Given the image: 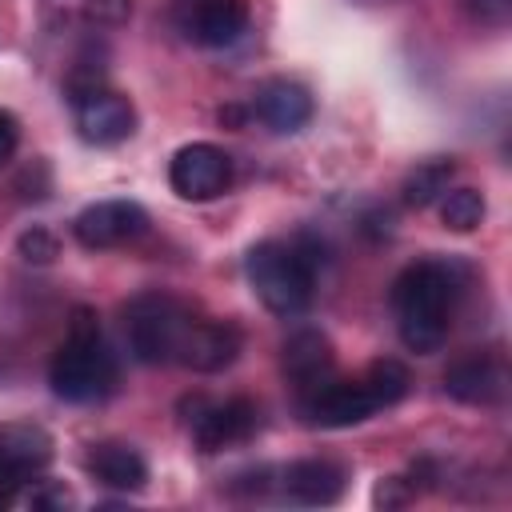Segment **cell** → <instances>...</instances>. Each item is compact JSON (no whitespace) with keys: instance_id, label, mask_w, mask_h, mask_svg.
<instances>
[{"instance_id":"6da1fadb","label":"cell","mask_w":512,"mask_h":512,"mask_svg":"<svg viewBox=\"0 0 512 512\" xmlns=\"http://www.w3.org/2000/svg\"><path fill=\"white\" fill-rule=\"evenodd\" d=\"M460 292H464V268L456 260H416L392 280L396 332L408 352L416 356L440 352Z\"/></svg>"},{"instance_id":"7a4b0ae2","label":"cell","mask_w":512,"mask_h":512,"mask_svg":"<svg viewBox=\"0 0 512 512\" xmlns=\"http://www.w3.org/2000/svg\"><path fill=\"white\" fill-rule=\"evenodd\" d=\"M120 380L116 356L104 344L100 320L92 308H76L64 344L56 348L52 364H48V384L60 400L68 404H92L104 400Z\"/></svg>"},{"instance_id":"3957f363","label":"cell","mask_w":512,"mask_h":512,"mask_svg":"<svg viewBox=\"0 0 512 512\" xmlns=\"http://www.w3.org/2000/svg\"><path fill=\"white\" fill-rule=\"evenodd\" d=\"M244 272L248 284L256 292V300L272 312V316H300L312 304V288H316V256L312 248H304V240H260L248 248L244 256Z\"/></svg>"},{"instance_id":"277c9868","label":"cell","mask_w":512,"mask_h":512,"mask_svg":"<svg viewBox=\"0 0 512 512\" xmlns=\"http://www.w3.org/2000/svg\"><path fill=\"white\" fill-rule=\"evenodd\" d=\"M192 320L196 316L176 296H168V292H140L124 308V332H128L132 356L140 364H180V352H184Z\"/></svg>"},{"instance_id":"5b68a950","label":"cell","mask_w":512,"mask_h":512,"mask_svg":"<svg viewBox=\"0 0 512 512\" xmlns=\"http://www.w3.org/2000/svg\"><path fill=\"white\" fill-rule=\"evenodd\" d=\"M168 184H172V192L180 200H192V204L216 200L232 184V156L220 144L192 140V144H184V148L172 152V160H168Z\"/></svg>"},{"instance_id":"8992f818","label":"cell","mask_w":512,"mask_h":512,"mask_svg":"<svg viewBox=\"0 0 512 512\" xmlns=\"http://www.w3.org/2000/svg\"><path fill=\"white\" fill-rule=\"evenodd\" d=\"M300 412L316 428H352V424H364L372 412H380V404L364 384V376H352V380L328 376L320 388L300 396Z\"/></svg>"},{"instance_id":"52a82bcc","label":"cell","mask_w":512,"mask_h":512,"mask_svg":"<svg viewBox=\"0 0 512 512\" xmlns=\"http://www.w3.org/2000/svg\"><path fill=\"white\" fill-rule=\"evenodd\" d=\"M256 428H260V408L248 396H232L224 404H200L196 416H188V432L200 452L240 448L256 436Z\"/></svg>"},{"instance_id":"ba28073f","label":"cell","mask_w":512,"mask_h":512,"mask_svg":"<svg viewBox=\"0 0 512 512\" xmlns=\"http://www.w3.org/2000/svg\"><path fill=\"white\" fill-rule=\"evenodd\" d=\"M144 232H148V212L136 200H96L72 220V236L92 252L132 244Z\"/></svg>"},{"instance_id":"9c48e42d","label":"cell","mask_w":512,"mask_h":512,"mask_svg":"<svg viewBox=\"0 0 512 512\" xmlns=\"http://www.w3.org/2000/svg\"><path fill=\"white\" fill-rule=\"evenodd\" d=\"M72 104H76V128H80V136L88 144H96V148H112V144H120V140H128L136 132V108L116 88H104L100 84V88L76 96Z\"/></svg>"},{"instance_id":"30bf717a","label":"cell","mask_w":512,"mask_h":512,"mask_svg":"<svg viewBox=\"0 0 512 512\" xmlns=\"http://www.w3.org/2000/svg\"><path fill=\"white\" fill-rule=\"evenodd\" d=\"M180 32L200 48H224L248 28V0H184Z\"/></svg>"},{"instance_id":"8fae6325","label":"cell","mask_w":512,"mask_h":512,"mask_svg":"<svg viewBox=\"0 0 512 512\" xmlns=\"http://www.w3.org/2000/svg\"><path fill=\"white\" fill-rule=\"evenodd\" d=\"M56 456L52 432L32 424V420H12L0 424V472L28 484L32 476H40Z\"/></svg>"},{"instance_id":"7c38bea8","label":"cell","mask_w":512,"mask_h":512,"mask_svg":"<svg viewBox=\"0 0 512 512\" xmlns=\"http://www.w3.org/2000/svg\"><path fill=\"white\" fill-rule=\"evenodd\" d=\"M312 92L288 76H272L252 92V116L272 132H300L312 120Z\"/></svg>"},{"instance_id":"4fadbf2b","label":"cell","mask_w":512,"mask_h":512,"mask_svg":"<svg viewBox=\"0 0 512 512\" xmlns=\"http://www.w3.org/2000/svg\"><path fill=\"white\" fill-rule=\"evenodd\" d=\"M444 392L460 404H500L508 392V368L492 352H472L444 372Z\"/></svg>"},{"instance_id":"5bb4252c","label":"cell","mask_w":512,"mask_h":512,"mask_svg":"<svg viewBox=\"0 0 512 512\" xmlns=\"http://www.w3.org/2000/svg\"><path fill=\"white\" fill-rule=\"evenodd\" d=\"M284 376L296 388V396L320 388L328 376H336V356L324 332L316 328H300L296 336L284 340Z\"/></svg>"},{"instance_id":"9a60e30c","label":"cell","mask_w":512,"mask_h":512,"mask_svg":"<svg viewBox=\"0 0 512 512\" xmlns=\"http://www.w3.org/2000/svg\"><path fill=\"white\" fill-rule=\"evenodd\" d=\"M244 348V332L228 320H192L180 364L196 368V372H224Z\"/></svg>"},{"instance_id":"2e32d148","label":"cell","mask_w":512,"mask_h":512,"mask_svg":"<svg viewBox=\"0 0 512 512\" xmlns=\"http://www.w3.org/2000/svg\"><path fill=\"white\" fill-rule=\"evenodd\" d=\"M280 484L288 492V500L296 504H336L344 496V484H348V472L344 464L336 460H324V456H312V460H296L280 472Z\"/></svg>"},{"instance_id":"e0dca14e","label":"cell","mask_w":512,"mask_h":512,"mask_svg":"<svg viewBox=\"0 0 512 512\" xmlns=\"http://www.w3.org/2000/svg\"><path fill=\"white\" fill-rule=\"evenodd\" d=\"M88 472L104 484V488H116V492H140L148 484V464L144 456L124 444V440H96L84 456Z\"/></svg>"},{"instance_id":"ac0fdd59","label":"cell","mask_w":512,"mask_h":512,"mask_svg":"<svg viewBox=\"0 0 512 512\" xmlns=\"http://www.w3.org/2000/svg\"><path fill=\"white\" fill-rule=\"evenodd\" d=\"M452 176H456V160H452V156H436V160L416 164V168L404 176V184H400L404 204H408V208H428L432 200H440V196L448 192Z\"/></svg>"},{"instance_id":"d6986e66","label":"cell","mask_w":512,"mask_h":512,"mask_svg":"<svg viewBox=\"0 0 512 512\" xmlns=\"http://www.w3.org/2000/svg\"><path fill=\"white\" fill-rule=\"evenodd\" d=\"M364 384L372 388V396H376V404L380 408H392V404H400L404 396H408V388H412V376H408V368L400 364V360H392V356H384V360H372L364 372Z\"/></svg>"},{"instance_id":"ffe728a7","label":"cell","mask_w":512,"mask_h":512,"mask_svg":"<svg viewBox=\"0 0 512 512\" xmlns=\"http://www.w3.org/2000/svg\"><path fill=\"white\" fill-rule=\"evenodd\" d=\"M484 212L488 208H484V196L476 188H452L440 200V220H444L448 232H472V228H480Z\"/></svg>"},{"instance_id":"44dd1931","label":"cell","mask_w":512,"mask_h":512,"mask_svg":"<svg viewBox=\"0 0 512 512\" xmlns=\"http://www.w3.org/2000/svg\"><path fill=\"white\" fill-rule=\"evenodd\" d=\"M16 248H20V256H24L28 264H52V260L60 256V244H56V236H52V232H44V228H32V232H24Z\"/></svg>"},{"instance_id":"7402d4cb","label":"cell","mask_w":512,"mask_h":512,"mask_svg":"<svg viewBox=\"0 0 512 512\" xmlns=\"http://www.w3.org/2000/svg\"><path fill=\"white\" fill-rule=\"evenodd\" d=\"M468 16L488 24V28H504L512 20V0H464Z\"/></svg>"},{"instance_id":"603a6c76","label":"cell","mask_w":512,"mask_h":512,"mask_svg":"<svg viewBox=\"0 0 512 512\" xmlns=\"http://www.w3.org/2000/svg\"><path fill=\"white\" fill-rule=\"evenodd\" d=\"M28 504H32V508H72L76 496H72V488H64V484L40 480V484L28 492Z\"/></svg>"},{"instance_id":"cb8c5ba5","label":"cell","mask_w":512,"mask_h":512,"mask_svg":"<svg viewBox=\"0 0 512 512\" xmlns=\"http://www.w3.org/2000/svg\"><path fill=\"white\" fill-rule=\"evenodd\" d=\"M132 12V0H92L88 4V20L96 24H124Z\"/></svg>"},{"instance_id":"d4e9b609","label":"cell","mask_w":512,"mask_h":512,"mask_svg":"<svg viewBox=\"0 0 512 512\" xmlns=\"http://www.w3.org/2000/svg\"><path fill=\"white\" fill-rule=\"evenodd\" d=\"M16 144H20V120L8 108H0V168L12 160Z\"/></svg>"},{"instance_id":"484cf974","label":"cell","mask_w":512,"mask_h":512,"mask_svg":"<svg viewBox=\"0 0 512 512\" xmlns=\"http://www.w3.org/2000/svg\"><path fill=\"white\" fill-rule=\"evenodd\" d=\"M16 492H20V480H12V476L0 472V508H8L16 500Z\"/></svg>"}]
</instances>
